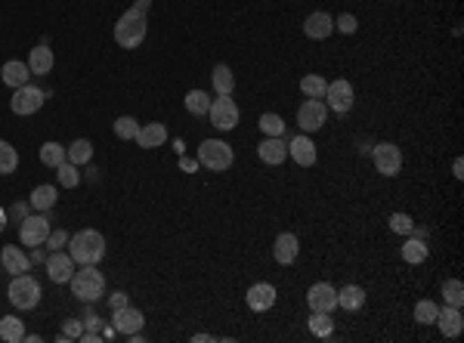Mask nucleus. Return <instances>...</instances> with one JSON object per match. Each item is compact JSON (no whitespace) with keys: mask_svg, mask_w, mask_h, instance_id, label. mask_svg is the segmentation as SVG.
Here are the masks:
<instances>
[{"mask_svg":"<svg viewBox=\"0 0 464 343\" xmlns=\"http://www.w3.org/2000/svg\"><path fill=\"white\" fill-rule=\"evenodd\" d=\"M47 238H50V210L47 214H29L19 223V242L25 244V248H38V244H47Z\"/></svg>","mask_w":464,"mask_h":343,"instance_id":"nucleus-8","label":"nucleus"},{"mask_svg":"<svg viewBox=\"0 0 464 343\" xmlns=\"http://www.w3.org/2000/svg\"><path fill=\"white\" fill-rule=\"evenodd\" d=\"M288 158H294L297 167H313L319 152H316V142L310 140V133L291 136V140H288Z\"/></svg>","mask_w":464,"mask_h":343,"instance_id":"nucleus-16","label":"nucleus"},{"mask_svg":"<svg viewBox=\"0 0 464 343\" xmlns=\"http://www.w3.org/2000/svg\"><path fill=\"white\" fill-rule=\"evenodd\" d=\"M40 164H47V167H53L56 170L62 161H65V146H62V142H56V140H50V142H44V146H40Z\"/></svg>","mask_w":464,"mask_h":343,"instance_id":"nucleus-32","label":"nucleus"},{"mask_svg":"<svg viewBox=\"0 0 464 343\" xmlns=\"http://www.w3.org/2000/svg\"><path fill=\"white\" fill-rule=\"evenodd\" d=\"M433 325L440 328V334L446 340H455V337H461V331H464V315L458 306H440Z\"/></svg>","mask_w":464,"mask_h":343,"instance_id":"nucleus-17","label":"nucleus"},{"mask_svg":"<svg viewBox=\"0 0 464 343\" xmlns=\"http://www.w3.org/2000/svg\"><path fill=\"white\" fill-rule=\"evenodd\" d=\"M168 142V127L161 121H152V124H140V133H136V146L140 149H161Z\"/></svg>","mask_w":464,"mask_h":343,"instance_id":"nucleus-22","label":"nucleus"},{"mask_svg":"<svg viewBox=\"0 0 464 343\" xmlns=\"http://www.w3.org/2000/svg\"><path fill=\"white\" fill-rule=\"evenodd\" d=\"M3 229H6V210L0 208V232H3Z\"/></svg>","mask_w":464,"mask_h":343,"instance_id":"nucleus-55","label":"nucleus"},{"mask_svg":"<svg viewBox=\"0 0 464 343\" xmlns=\"http://www.w3.org/2000/svg\"><path fill=\"white\" fill-rule=\"evenodd\" d=\"M56 180H59V186L62 189H74L81 183V174H78V164H72V161H62L59 167H56Z\"/></svg>","mask_w":464,"mask_h":343,"instance_id":"nucleus-39","label":"nucleus"},{"mask_svg":"<svg viewBox=\"0 0 464 343\" xmlns=\"http://www.w3.org/2000/svg\"><path fill=\"white\" fill-rule=\"evenodd\" d=\"M87 180H90V183H96V180H99V170H93V167H87Z\"/></svg>","mask_w":464,"mask_h":343,"instance_id":"nucleus-53","label":"nucleus"},{"mask_svg":"<svg viewBox=\"0 0 464 343\" xmlns=\"http://www.w3.org/2000/svg\"><path fill=\"white\" fill-rule=\"evenodd\" d=\"M56 201H59V189L50 186V183H44V186H34L31 198H29V204H31L34 210H40V214L53 210V208H56Z\"/></svg>","mask_w":464,"mask_h":343,"instance_id":"nucleus-26","label":"nucleus"},{"mask_svg":"<svg viewBox=\"0 0 464 343\" xmlns=\"http://www.w3.org/2000/svg\"><path fill=\"white\" fill-rule=\"evenodd\" d=\"M112 130H115L118 140H124V142H127V140H136V133H140V121L130 118V115H121V118H115Z\"/></svg>","mask_w":464,"mask_h":343,"instance_id":"nucleus-37","label":"nucleus"},{"mask_svg":"<svg viewBox=\"0 0 464 343\" xmlns=\"http://www.w3.org/2000/svg\"><path fill=\"white\" fill-rule=\"evenodd\" d=\"M115 334H118V331H115V325H112V328H102V340H112Z\"/></svg>","mask_w":464,"mask_h":343,"instance_id":"nucleus-52","label":"nucleus"},{"mask_svg":"<svg viewBox=\"0 0 464 343\" xmlns=\"http://www.w3.org/2000/svg\"><path fill=\"white\" fill-rule=\"evenodd\" d=\"M0 78H3V84L6 87H25L29 84V78H31V68L29 62H22V59H10V62H3V68H0Z\"/></svg>","mask_w":464,"mask_h":343,"instance_id":"nucleus-24","label":"nucleus"},{"mask_svg":"<svg viewBox=\"0 0 464 343\" xmlns=\"http://www.w3.org/2000/svg\"><path fill=\"white\" fill-rule=\"evenodd\" d=\"M257 124H260V130L266 136H285V118H282V115H275V112H263Z\"/></svg>","mask_w":464,"mask_h":343,"instance_id":"nucleus-38","label":"nucleus"},{"mask_svg":"<svg viewBox=\"0 0 464 343\" xmlns=\"http://www.w3.org/2000/svg\"><path fill=\"white\" fill-rule=\"evenodd\" d=\"M442 300H446V306H464V285L461 278H446L442 281Z\"/></svg>","mask_w":464,"mask_h":343,"instance_id":"nucleus-35","label":"nucleus"},{"mask_svg":"<svg viewBox=\"0 0 464 343\" xmlns=\"http://www.w3.org/2000/svg\"><path fill=\"white\" fill-rule=\"evenodd\" d=\"M130 303V297L124 291H115V294H109V306H112V310H121V306H127Z\"/></svg>","mask_w":464,"mask_h":343,"instance_id":"nucleus-47","label":"nucleus"},{"mask_svg":"<svg viewBox=\"0 0 464 343\" xmlns=\"http://www.w3.org/2000/svg\"><path fill=\"white\" fill-rule=\"evenodd\" d=\"M297 257H301V242H297L294 232H282V235H275L273 242V260L279 266H291L297 263Z\"/></svg>","mask_w":464,"mask_h":343,"instance_id":"nucleus-19","label":"nucleus"},{"mask_svg":"<svg viewBox=\"0 0 464 343\" xmlns=\"http://www.w3.org/2000/svg\"><path fill=\"white\" fill-rule=\"evenodd\" d=\"M50 99V93L44 90V87H38V84H25V87H16L10 96V108H13V115H19V118H29V115L34 112H40L44 108V102Z\"/></svg>","mask_w":464,"mask_h":343,"instance_id":"nucleus-6","label":"nucleus"},{"mask_svg":"<svg viewBox=\"0 0 464 343\" xmlns=\"http://www.w3.org/2000/svg\"><path fill=\"white\" fill-rule=\"evenodd\" d=\"M44 269H47V276H50V281L68 285L74 276V260H72V253H65V251H53L50 257L44 260Z\"/></svg>","mask_w":464,"mask_h":343,"instance_id":"nucleus-14","label":"nucleus"},{"mask_svg":"<svg viewBox=\"0 0 464 343\" xmlns=\"http://www.w3.org/2000/svg\"><path fill=\"white\" fill-rule=\"evenodd\" d=\"M325 87H328V81H325L322 74H303L301 78V93L307 96V99H322Z\"/></svg>","mask_w":464,"mask_h":343,"instance_id":"nucleus-33","label":"nucleus"},{"mask_svg":"<svg viewBox=\"0 0 464 343\" xmlns=\"http://www.w3.org/2000/svg\"><path fill=\"white\" fill-rule=\"evenodd\" d=\"M207 118H211V127L230 133V130L239 127V106H235L232 96H217V99H211Z\"/></svg>","mask_w":464,"mask_h":343,"instance_id":"nucleus-9","label":"nucleus"},{"mask_svg":"<svg viewBox=\"0 0 464 343\" xmlns=\"http://www.w3.org/2000/svg\"><path fill=\"white\" fill-rule=\"evenodd\" d=\"M387 226H390V232H397V235H412L415 219L408 217L406 210H397V214H390V219H387Z\"/></svg>","mask_w":464,"mask_h":343,"instance_id":"nucleus-40","label":"nucleus"},{"mask_svg":"<svg viewBox=\"0 0 464 343\" xmlns=\"http://www.w3.org/2000/svg\"><path fill=\"white\" fill-rule=\"evenodd\" d=\"M81 334H84V321H81V319H65V325H62V331L56 334V340L68 343V340H78Z\"/></svg>","mask_w":464,"mask_h":343,"instance_id":"nucleus-42","label":"nucleus"},{"mask_svg":"<svg viewBox=\"0 0 464 343\" xmlns=\"http://www.w3.org/2000/svg\"><path fill=\"white\" fill-rule=\"evenodd\" d=\"M72 294L81 303H96L99 297H106V276H102L96 266H81L72 276Z\"/></svg>","mask_w":464,"mask_h":343,"instance_id":"nucleus-3","label":"nucleus"},{"mask_svg":"<svg viewBox=\"0 0 464 343\" xmlns=\"http://www.w3.org/2000/svg\"><path fill=\"white\" fill-rule=\"evenodd\" d=\"M335 31H341V34H356V31H359V19L353 16V12H341V16L335 19Z\"/></svg>","mask_w":464,"mask_h":343,"instance_id":"nucleus-43","label":"nucleus"},{"mask_svg":"<svg viewBox=\"0 0 464 343\" xmlns=\"http://www.w3.org/2000/svg\"><path fill=\"white\" fill-rule=\"evenodd\" d=\"M211 84H214V93H217V96H232V90H235V74H232V68H230V65H214Z\"/></svg>","mask_w":464,"mask_h":343,"instance_id":"nucleus-29","label":"nucleus"},{"mask_svg":"<svg viewBox=\"0 0 464 343\" xmlns=\"http://www.w3.org/2000/svg\"><path fill=\"white\" fill-rule=\"evenodd\" d=\"M78 340L81 343H102V331H84Z\"/></svg>","mask_w":464,"mask_h":343,"instance_id":"nucleus-48","label":"nucleus"},{"mask_svg":"<svg viewBox=\"0 0 464 343\" xmlns=\"http://www.w3.org/2000/svg\"><path fill=\"white\" fill-rule=\"evenodd\" d=\"M310 334H313V337H331V334H335V319H331V312L310 315Z\"/></svg>","mask_w":464,"mask_h":343,"instance_id":"nucleus-34","label":"nucleus"},{"mask_svg":"<svg viewBox=\"0 0 464 343\" xmlns=\"http://www.w3.org/2000/svg\"><path fill=\"white\" fill-rule=\"evenodd\" d=\"M365 306V287L362 285H344L337 291V310L347 312H359Z\"/></svg>","mask_w":464,"mask_h":343,"instance_id":"nucleus-25","label":"nucleus"},{"mask_svg":"<svg viewBox=\"0 0 464 343\" xmlns=\"http://www.w3.org/2000/svg\"><path fill=\"white\" fill-rule=\"evenodd\" d=\"M84 306L87 310H84V319H81L84 321V331H102V319L93 312V303H84Z\"/></svg>","mask_w":464,"mask_h":343,"instance_id":"nucleus-44","label":"nucleus"},{"mask_svg":"<svg viewBox=\"0 0 464 343\" xmlns=\"http://www.w3.org/2000/svg\"><path fill=\"white\" fill-rule=\"evenodd\" d=\"M6 300L13 303V310H34L40 303V281L22 272V276H13L10 287H6Z\"/></svg>","mask_w":464,"mask_h":343,"instance_id":"nucleus-4","label":"nucleus"},{"mask_svg":"<svg viewBox=\"0 0 464 343\" xmlns=\"http://www.w3.org/2000/svg\"><path fill=\"white\" fill-rule=\"evenodd\" d=\"M152 0H136L130 10L121 12V19L115 22V44L124 47V50H136V47L145 40V31H149V19H145V10H149Z\"/></svg>","mask_w":464,"mask_h":343,"instance_id":"nucleus-1","label":"nucleus"},{"mask_svg":"<svg viewBox=\"0 0 464 343\" xmlns=\"http://www.w3.org/2000/svg\"><path fill=\"white\" fill-rule=\"evenodd\" d=\"M403 260L408 266H421L427 260V253H431V248H427V242L424 238H418V235H408V242L403 244Z\"/></svg>","mask_w":464,"mask_h":343,"instance_id":"nucleus-27","label":"nucleus"},{"mask_svg":"<svg viewBox=\"0 0 464 343\" xmlns=\"http://www.w3.org/2000/svg\"><path fill=\"white\" fill-rule=\"evenodd\" d=\"M452 174H455V180H461V176H464V161H461V158H455V161H452Z\"/></svg>","mask_w":464,"mask_h":343,"instance_id":"nucleus-50","label":"nucleus"},{"mask_svg":"<svg viewBox=\"0 0 464 343\" xmlns=\"http://www.w3.org/2000/svg\"><path fill=\"white\" fill-rule=\"evenodd\" d=\"M0 263H3V269L10 272V276H22V272L31 269V260L25 257V251L16 248V244H6V248H0Z\"/></svg>","mask_w":464,"mask_h":343,"instance_id":"nucleus-21","label":"nucleus"},{"mask_svg":"<svg viewBox=\"0 0 464 343\" xmlns=\"http://www.w3.org/2000/svg\"><path fill=\"white\" fill-rule=\"evenodd\" d=\"M65 248H68V253H72V260L78 266H96L102 257H106V238H102V232H96V229H81L68 238Z\"/></svg>","mask_w":464,"mask_h":343,"instance_id":"nucleus-2","label":"nucleus"},{"mask_svg":"<svg viewBox=\"0 0 464 343\" xmlns=\"http://www.w3.org/2000/svg\"><path fill=\"white\" fill-rule=\"evenodd\" d=\"M29 260H31V266H34V263H44V260H47V253H44V248H40V244H38V248H34V251H31V257H29Z\"/></svg>","mask_w":464,"mask_h":343,"instance_id":"nucleus-49","label":"nucleus"},{"mask_svg":"<svg viewBox=\"0 0 464 343\" xmlns=\"http://www.w3.org/2000/svg\"><path fill=\"white\" fill-rule=\"evenodd\" d=\"M322 102L328 106V112H335V115H347L350 108H353V102H356V93H353V84H350L347 78L328 81V87H325Z\"/></svg>","mask_w":464,"mask_h":343,"instance_id":"nucleus-7","label":"nucleus"},{"mask_svg":"<svg viewBox=\"0 0 464 343\" xmlns=\"http://www.w3.org/2000/svg\"><path fill=\"white\" fill-rule=\"evenodd\" d=\"M198 161H189V158H183V170H195Z\"/></svg>","mask_w":464,"mask_h":343,"instance_id":"nucleus-54","label":"nucleus"},{"mask_svg":"<svg viewBox=\"0 0 464 343\" xmlns=\"http://www.w3.org/2000/svg\"><path fill=\"white\" fill-rule=\"evenodd\" d=\"M183 106H186V112H189L192 118H205L207 108H211V96H207L205 90H189V93H186V99H183Z\"/></svg>","mask_w":464,"mask_h":343,"instance_id":"nucleus-31","label":"nucleus"},{"mask_svg":"<svg viewBox=\"0 0 464 343\" xmlns=\"http://www.w3.org/2000/svg\"><path fill=\"white\" fill-rule=\"evenodd\" d=\"M257 158L266 164V167H279V164L288 158V140L285 136H266V140L257 146Z\"/></svg>","mask_w":464,"mask_h":343,"instance_id":"nucleus-20","label":"nucleus"},{"mask_svg":"<svg viewBox=\"0 0 464 343\" xmlns=\"http://www.w3.org/2000/svg\"><path fill=\"white\" fill-rule=\"evenodd\" d=\"M235 161V152L230 142L223 140H205L202 146H198V164H202L205 170H211V174H223V170H230Z\"/></svg>","mask_w":464,"mask_h":343,"instance_id":"nucleus-5","label":"nucleus"},{"mask_svg":"<svg viewBox=\"0 0 464 343\" xmlns=\"http://www.w3.org/2000/svg\"><path fill=\"white\" fill-rule=\"evenodd\" d=\"M16 167H19V152L6 140H0V176L16 174Z\"/></svg>","mask_w":464,"mask_h":343,"instance_id":"nucleus-36","label":"nucleus"},{"mask_svg":"<svg viewBox=\"0 0 464 343\" xmlns=\"http://www.w3.org/2000/svg\"><path fill=\"white\" fill-rule=\"evenodd\" d=\"M53 65H56V56H53L50 44H38L29 53V68H31V74H38V78H47V74L53 72Z\"/></svg>","mask_w":464,"mask_h":343,"instance_id":"nucleus-23","label":"nucleus"},{"mask_svg":"<svg viewBox=\"0 0 464 343\" xmlns=\"http://www.w3.org/2000/svg\"><path fill=\"white\" fill-rule=\"evenodd\" d=\"M303 34L310 40H328L335 34V16H328L325 10H316L303 19Z\"/></svg>","mask_w":464,"mask_h":343,"instance_id":"nucleus-18","label":"nucleus"},{"mask_svg":"<svg viewBox=\"0 0 464 343\" xmlns=\"http://www.w3.org/2000/svg\"><path fill=\"white\" fill-rule=\"evenodd\" d=\"M65 161H72V164H90L93 161V142L90 140H84V136H81V140H74L72 146L65 149Z\"/></svg>","mask_w":464,"mask_h":343,"instance_id":"nucleus-30","label":"nucleus"},{"mask_svg":"<svg viewBox=\"0 0 464 343\" xmlns=\"http://www.w3.org/2000/svg\"><path fill=\"white\" fill-rule=\"evenodd\" d=\"M112 325L121 337H127V334L143 331L145 315H143V310H136V306L127 303V306H121V310H112Z\"/></svg>","mask_w":464,"mask_h":343,"instance_id":"nucleus-15","label":"nucleus"},{"mask_svg":"<svg viewBox=\"0 0 464 343\" xmlns=\"http://www.w3.org/2000/svg\"><path fill=\"white\" fill-rule=\"evenodd\" d=\"M29 214H31V204H29V201H16L10 210H6V217L16 219V223H22V219L29 217Z\"/></svg>","mask_w":464,"mask_h":343,"instance_id":"nucleus-46","label":"nucleus"},{"mask_svg":"<svg viewBox=\"0 0 464 343\" xmlns=\"http://www.w3.org/2000/svg\"><path fill=\"white\" fill-rule=\"evenodd\" d=\"M68 238H72V235H68L65 229H53L50 238H47V244H50V251H62L68 244Z\"/></svg>","mask_w":464,"mask_h":343,"instance_id":"nucleus-45","label":"nucleus"},{"mask_svg":"<svg viewBox=\"0 0 464 343\" xmlns=\"http://www.w3.org/2000/svg\"><path fill=\"white\" fill-rule=\"evenodd\" d=\"M328 124V106H325L322 99H303L301 106H297V127L303 130V133H316V130H322Z\"/></svg>","mask_w":464,"mask_h":343,"instance_id":"nucleus-10","label":"nucleus"},{"mask_svg":"<svg viewBox=\"0 0 464 343\" xmlns=\"http://www.w3.org/2000/svg\"><path fill=\"white\" fill-rule=\"evenodd\" d=\"M371 164L381 176H397L403 170V149L397 142H378L371 149Z\"/></svg>","mask_w":464,"mask_h":343,"instance_id":"nucleus-11","label":"nucleus"},{"mask_svg":"<svg viewBox=\"0 0 464 343\" xmlns=\"http://www.w3.org/2000/svg\"><path fill=\"white\" fill-rule=\"evenodd\" d=\"M275 300H279V291H275V285H269V281H257V285H251L245 294V303L251 312H269L275 306Z\"/></svg>","mask_w":464,"mask_h":343,"instance_id":"nucleus-13","label":"nucleus"},{"mask_svg":"<svg viewBox=\"0 0 464 343\" xmlns=\"http://www.w3.org/2000/svg\"><path fill=\"white\" fill-rule=\"evenodd\" d=\"M436 312H440V306H436L433 300H421V303L415 306V321H418V325H433Z\"/></svg>","mask_w":464,"mask_h":343,"instance_id":"nucleus-41","label":"nucleus"},{"mask_svg":"<svg viewBox=\"0 0 464 343\" xmlns=\"http://www.w3.org/2000/svg\"><path fill=\"white\" fill-rule=\"evenodd\" d=\"M310 312H335L337 310V287L331 281H316L307 291Z\"/></svg>","mask_w":464,"mask_h":343,"instance_id":"nucleus-12","label":"nucleus"},{"mask_svg":"<svg viewBox=\"0 0 464 343\" xmlns=\"http://www.w3.org/2000/svg\"><path fill=\"white\" fill-rule=\"evenodd\" d=\"M0 340L22 343L25 340V321L19 319V315H3V319H0Z\"/></svg>","mask_w":464,"mask_h":343,"instance_id":"nucleus-28","label":"nucleus"},{"mask_svg":"<svg viewBox=\"0 0 464 343\" xmlns=\"http://www.w3.org/2000/svg\"><path fill=\"white\" fill-rule=\"evenodd\" d=\"M211 340H217V337H211V334H195L192 337V343H211Z\"/></svg>","mask_w":464,"mask_h":343,"instance_id":"nucleus-51","label":"nucleus"}]
</instances>
